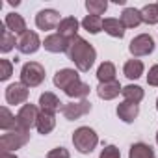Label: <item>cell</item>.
I'll return each mask as SVG.
<instances>
[{
    "label": "cell",
    "mask_w": 158,
    "mask_h": 158,
    "mask_svg": "<svg viewBox=\"0 0 158 158\" xmlns=\"http://www.w3.org/2000/svg\"><path fill=\"white\" fill-rule=\"evenodd\" d=\"M54 86L58 88V89H63V91H67L71 86H74L76 82H80V74H78V71H74V69H69V67H65V69H60L56 74H54Z\"/></svg>",
    "instance_id": "10"
},
{
    "label": "cell",
    "mask_w": 158,
    "mask_h": 158,
    "mask_svg": "<svg viewBox=\"0 0 158 158\" xmlns=\"http://www.w3.org/2000/svg\"><path fill=\"white\" fill-rule=\"evenodd\" d=\"M37 104H39V110H41V112H48V114H56L58 110L61 112V106H63V102H61L52 91H45V93H41Z\"/></svg>",
    "instance_id": "14"
},
{
    "label": "cell",
    "mask_w": 158,
    "mask_h": 158,
    "mask_svg": "<svg viewBox=\"0 0 158 158\" xmlns=\"http://www.w3.org/2000/svg\"><path fill=\"white\" fill-rule=\"evenodd\" d=\"M89 84H86V82H76L74 86H71L67 91H63L67 97H71V99H74V101H86L88 99V95H89Z\"/></svg>",
    "instance_id": "24"
},
{
    "label": "cell",
    "mask_w": 158,
    "mask_h": 158,
    "mask_svg": "<svg viewBox=\"0 0 158 158\" xmlns=\"http://www.w3.org/2000/svg\"><path fill=\"white\" fill-rule=\"evenodd\" d=\"M143 69H145V65H143V61L138 60V58L127 60L125 65H123V73H125V76L128 78V80H138V78L143 74Z\"/></svg>",
    "instance_id": "21"
},
{
    "label": "cell",
    "mask_w": 158,
    "mask_h": 158,
    "mask_svg": "<svg viewBox=\"0 0 158 158\" xmlns=\"http://www.w3.org/2000/svg\"><path fill=\"white\" fill-rule=\"evenodd\" d=\"M47 158H71V152L65 147H56L47 152Z\"/></svg>",
    "instance_id": "33"
},
{
    "label": "cell",
    "mask_w": 158,
    "mask_h": 158,
    "mask_svg": "<svg viewBox=\"0 0 158 158\" xmlns=\"http://www.w3.org/2000/svg\"><path fill=\"white\" fill-rule=\"evenodd\" d=\"M128 50H130V54H132L134 58L149 56V54H152V50H154V39H152L149 34H139V35H136V37L130 41Z\"/></svg>",
    "instance_id": "7"
},
{
    "label": "cell",
    "mask_w": 158,
    "mask_h": 158,
    "mask_svg": "<svg viewBox=\"0 0 158 158\" xmlns=\"http://www.w3.org/2000/svg\"><path fill=\"white\" fill-rule=\"evenodd\" d=\"M15 127H17L15 115L10 112L8 106H2L0 108V128H2L4 132H10V130H15Z\"/></svg>",
    "instance_id": "27"
},
{
    "label": "cell",
    "mask_w": 158,
    "mask_h": 158,
    "mask_svg": "<svg viewBox=\"0 0 158 158\" xmlns=\"http://www.w3.org/2000/svg\"><path fill=\"white\" fill-rule=\"evenodd\" d=\"M139 11H141V19L145 24H149V26L158 24V4H147Z\"/></svg>",
    "instance_id": "28"
},
{
    "label": "cell",
    "mask_w": 158,
    "mask_h": 158,
    "mask_svg": "<svg viewBox=\"0 0 158 158\" xmlns=\"http://www.w3.org/2000/svg\"><path fill=\"white\" fill-rule=\"evenodd\" d=\"M11 74H13V63L10 60L2 58V60H0V80H2V82L10 80Z\"/></svg>",
    "instance_id": "31"
},
{
    "label": "cell",
    "mask_w": 158,
    "mask_h": 158,
    "mask_svg": "<svg viewBox=\"0 0 158 158\" xmlns=\"http://www.w3.org/2000/svg\"><path fill=\"white\" fill-rule=\"evenodd\" d=\"M39 112H41V110H39L35 104H30V102L23 104V106H21V110H19V112H17V115H15V119H17V127H15V128L30 132V128H32V127H35V123H37Z\"/></svg>",
    "instance_id": "5"
},
{
    "label": "cell",
    "mask_w": 158,
    "mask_h": 158,
    "mask_svg": "<svg viewBox=\"0 0 158 158\" xmlns=\"http://www.w3.org/2000/svg\"><path fill=\"white\" fill-rule=\"evenodd\" d=\"M0 158H17V154L11 152V151H2L0 152Z\"/></svg>",
    "instance_id": "35"
},
{
    "label": "cell",
    "mask_w": 158,
    "mask_h": 158,
    "mask_svg": "<svg viewBox=\"0 0 158 158\" xmlns=\"http://www.w3.org/2000/svg\"><path fill=\"white\" fill-rule=\"evenodd\" d=\"M61 23V17H60V11L56 10H41L37 15H35V26L39 30H58Z\"/></svg>",
    "instance_id": "9"
},
{
    "label": "cell",
    "mask_w": 158,
    "mask_h": 158,
    "mask_svg": "<svg viewBox=\"0 0 158 158\" xmlns=\"http://www.w3.org/2000/svg\"><path fill=\"white\" fill-rule=\"evenodd\" d=\"M156 110H158V99H156Z\"/></svg>",
    "instance_id": "36"
},
{
    "label": "cell",
    "mask_w": 158,
    "mask_h": 158,
    "mask_svg": "<svg viewBox=\"0 0 158 158\" xmlns=\"http://www.w3.org/2000/svg\"><path fill=\"white\" fill-rule=\"evenodd\" d=\"M99 158H121V151H119L115 145H106V147L101 151Z\"/></svg>",
    "instance_id": "32"
},
{
    "label": "cell",
    "mask_w": 158,
    "mask_h": 158,
    "mask_svg": "<svg viewBox=\"0 0 158 158\" xmlns=\"http://www.w3.org/2000/svg\"><path fill=\"white\" fill-rule=\"evenodd\" d=\"M86 10H88L89 15L101 17L108 10V2H106V0H86Z\"/></svg>",
    "instance_id": "29"
},
{
    "label": "cell",
    "mask_w": 158,
    "mask_h": 158,
    "mask_svg": "<svg viewBox=\"0 0 158 158\" xmlns=\"http://www.w3.org/2000/svg\"><path fill=\"white\" fill-rule=\"evenodd\" d=\"M117 117L123 121V123H134L136 117L139 115V104L136 102H128V101H123L117 104Z\"/></svg>",
    "instance_id": "13"
},
{
    "label": "cell",
    "mask_w": 158,
    "mask_h": 158,
    "mask_svg": "<svg viewBox=\"0 0 158 158\" xmlns=\"http://www.w3.org/2000/svg\"><path fill=\"white\" fill-rule=\"evenodd\" d=\"M45 82V67L39 61H28L21 69V84L26 88H37Z\"/></svg>",
    "instance_id": "3"
},
{
    "label": "cell",
    "mask_w": 158,
    "mask_h": 158,
    "mask_svg": "<svg viewBox=\"0 0 158 158\" xmlns=\"http://www.w3.org/2000/svg\"><path fill=\"white\" fill-rule=\"evenodd\" d=\"M39 47H43L37 32L34 30H26L24 34H21L17 37V48L21 54H35L39 50Z\"/></svg>",
    "instance_id": "8"
},
{
    "label": "cell",
    "mask_w": 158,
    "mask_h": 158,
    "mask_svg": "<svg viewBox=\"0 0 158 158\" xmlns=\"http://www.w3.org/2000/svg\"><path fill=\"white\" fill-rule=\"evenodd\" d=\"M121 95L125 97V101L139 104V102L143 101V97H145V91H143V88H139V86H136V84H128V86L123 88Z\"/></svg>",
    "instance_id": "25"
},
{
    "label": "cell",
    "mask_w": 158,
    "mask_h": 158,
    "mask_svg": "<svg viewBox=\"0 0 158 158\" xmlns=\"http://www.w3.org/2000/svg\"><path fill=\"white\" fill-rule=\"evenodd\" d=\"M4 26H6L11 34H17V35H21V34L26 32V21H24V17L19 15V13H15V11H11V13L6 15Z\"/></svg>",
    "instance_id": "16"
},
{
    "label": "cell",
    "mask_w": 158,
    "mask_h": 158,
    "mask_svg": "<svg viewBox=\"0 0 158 158\" xmlns=\"http://www.w3.org/2000/svg\"><path fill=\"white\" fill-rule=\"evenodd\" d=\"M119 19H121V23H123L125 28H138V26L143 23V19H141V11L136 10V8H125Z\"/></svg>",
    "instance_id": "19"
},
{
    "label": "cell",
    "mask_w": 158,
    "mask_h": 158,
    "mask_svg": "<svg viewBox=\"0 0 158 158\" xmlns=\"http://www.w3.org/2000/svg\"><path fill=\"white\" fill-rule=\"evenodd\" d=\"M13 47H17V39H15V34H11L6 26H2V41H0V50L4 54L10 52Z\"/></svg>",
    "instance_id": "30"
},
{
    "label": "cell",
    "mask_w": 158,
    "mask_h": 158,
    "mask_svg": "<svg viewBox=\"0 0 158 158\" xmlns=\"http://www.w3.org/2000/svg\"><path fill=\"white\" fill-rule=\"evenodd\" d=\"M102 30H104L108 35L115 37V39H123V37H125V32H127L125 26H123V23H121V19H114V17L104 19Z\"/></svg>",
    "instance_id": "20"
},
{
    "label": "cell",
    "mask_w": 158,
    "mask_h": 158,
    "mask_svg": "<svg viewBox=\"0 0 158 158\" xmlns=\"http://www.w3.org/2000/svg\"><path fill=\"white\" fill-rule=\"evenodd\" d=\"M43 47H45V50H48V52H52V54H60V52H65V54H67L69 39L61 37V35L56 32V34H50V35L45 37Z\"/></svg>",
    "instance_id": "12"
},
{
    "label": "cell",
    "mask_w": 158,
    "mask_h": 158,
    "mask_svg": "<svg viewBox=\"0 0 158 158\" xmlns=\"http://www.w3.org/2000/svg\"><path fill=\"white\" fill-rule=\"evenodd\" d=\"M28 89H30V88H26V86L21 84V82L10 84V86L6 88V102H8V104H13V106H17V104H26L28 95H30Z\"/></svg>",
    "instance_id": "11"
},
{
    "label": "cell",
    "mask_w": 158,
    "mask_h": 158,
    "mask_svg": "<svg viewBox=\"0 0 158 158\" xmlns=\"http://www.w3.org/2000/svg\"><path fill=\"white\" fill-rule=\"evenodd\" d=\"M73 145L78 152H82V154H89L93 152V149L99 145V136L93 128L89 127H80V128H76L73 132Z\"/></svg>",
    "instance_id": "2"
},
{
    "label": "cell",
    "mask_w": 158,
    "mask_h": 158,
    "mask_svg": "<svg viewBox=\"0 0 158 158\" xmlns=\"http://www.w3.org/2000/svg\"><path fill=\"white\" fill-rule=\"evenodd\" d=\"M121 91H123V86H121L117 80L99 84V88H97V95H99V99H102V101H112V99H115Z\"/></svg>",
    "instance_id": "17"
},
{
    "label": "cell",
    "mask_w": 158,
    "mask_h": 158,
    "mask_svg": "<svg viewBox=\"0 0 158 158\" xmlns=\"http://www.w3.org/2000/svg\"><path fill=\"white\" fill-rule=\"evenodd\" d=\"M128 158H154V149L143 141L132 143L128 149Z\"/></svg>",
    "instance_id": "23"
},
{
    "label": "cell",
    "mask_w": 158,
    "mask_h": 158,
    "mask_svg": "<svg viewBox=\"0 0 158 158\" xmlns=\"http://www.w3.org/2000/svg\"><path fill=\"white\" fill-rule=\"evenodd\" d=\"M102 17H97V15H86L84 19H82V28L86 30V32H89V34H99V32H102Z\"/></svg>",
    "instance_id": "26"
},
{
    "label": "cell",
    "mask_w": 158,
    "mask_h": 158,
    "mask_svg": "<svg viewBox=\"0 0 158 158\" xmlns=\"http://www.w3.org/2000/svg\"><path fill=\"white\" fill-rule=\"evenodd\" d=\"M28 141H30V132L19 130V128L4 132L2 136H0V147H2V151H11V152H15L17 149L24 147Z\"/></svg>",
    "instance_id": "4"
},
{
    "label": "cell",
    "mask_w": 158,
    "mask_h": 158,
    "mask_svg": "<svg viewBox=\"0 0 158 158\" xmlns=\"http://www.w3.org/2000/svg\"><path fill=\"white\" fill-rule=\"evenodd\" d=\"M156 4H158V2H156Z\"/></svg>",
    "instance_id": "38"
},
{
    "label": "cell",
    "mask_w": 158,
    "mask_h": 158,
    "mask_svg": "<svg viewBox=\"0 0 158 158\" xmlns=\"http://www.w3.org/2000/svg\"><path fill=\"white\" fill-rule=\"evenodd\" d=\"M78 28H80V23L76 21V17H63L58 26V34L71 41L73 37L78 35Z\"/></svg>",
    "instance_id": "15"
},
{
    "label": "cell",
    "mask_w": 158,
    "mask_h": 158,
    "mask_svg": "<svg viewBox=\"0 0 158 158\" xmlns=\"http://www.w3.org/2000/svg\"><path fill=\"white\" fill-rule=\"evenodd\" d=\"M115 74H117L115 65H114L112 61H102V63L99 65V69H97V80H99V84L114 82V80H115Z\"/></svg>",
    "instance_id": "22"
},
{
    "label": "cell",
    "mask_w": 158,
    "mask_h": 158,
    "mask_svg": "<svg viewBox=\"0 0 158 158\" xmlns=\"http://www.w3.org/2000/svg\"><path fill=\"white\" fill-rule=\"evenodd\" d=\"M91 102L86 99V101H73V102H67L61 106V114L67 121H76V119H80L84 115H88L91 112Z\"/></svg>",
    "instance_id": "6"
},
{
    "label": "cell",
    "mask_w": 158,
    "mask_h": 158,
    "mask_svg": "<svg viewBox=\"0 0 158 158\" xmlns=\"http://www.w3.org/2000/svg\"><path fill=\"white\" fill-rule=\"evenodd\" d=\"M147 84L152 86V88H158V63L152 65L149 69V74H147Z\"/></svg>",
    "instance_id": "34"
},
{
    "label": "cell",
    "mask_w": 158,
    "mask_h": 158,
    "mask_svg": "<svg viewBox=\"0 0 158 158\" xmlns=\"http://www.w3.org/2000/svg\"><path fill=\"white\" fill-rule=\"evenodd\" d=\"M67 58L76 65V71L80 73H88L95 60H97V50L91 43H88L84 37L76 35L69 41V48H67Z\"/></svg>",
    "instance_id": "1"
},
{
    "label": "cell",
    "mask_w": 158,
    "mask_h": 158,
    "mask_svg": "<svg viewBox=\"0 0 158 158\" xmlns=\"http://www.w3.org/2000/svg\"><path fill=\"white\" fill-rule=\"evenodd\" d=\"M56 127V114H48V112H39V117H37V123H35V128L39 134L47 136L54 130Z\"/></svg>",
    "instance_id": "18"
},
{
    "label": "cell",
    "mask_w": 158,
    "mask_h": 158,
    "mask_svg": "<svg viewBox=\"0 0 158 158\" xmlns=\"http://www.w3.org/2000/svg\"><path fill=\"white\" fill-rule=\"evenodd\" d=\"M156 143H158V132H156Z\"/></svg>",
    "instance_id": "37"
}]
</instances>
